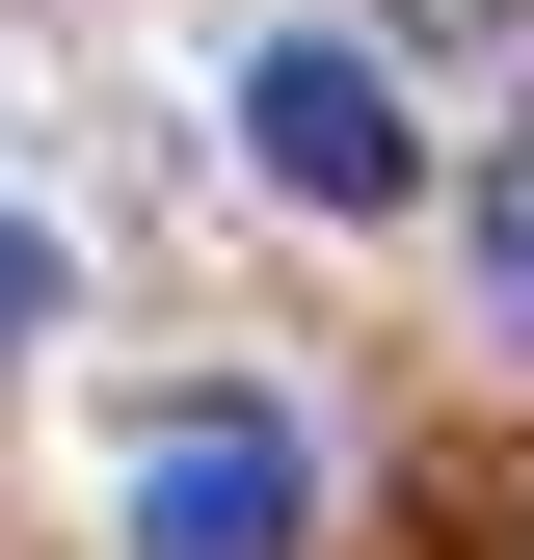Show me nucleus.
<instances>
[{"label":"nucleus","instance_id":"1","mask_svg":"<svg viewBox=\"0 0 534 560\" xmlns=\"http://www.w3.org/2000/svg\"><path fill=\"white\" fill-rule=\"evenodd\" d=\"M241 161L294 187V214H348V241H374V214H428V107H400L348 27H267V54H241Z\"/></svg>","mask_w":534,"mask_h":560},{"label":"nucleus","instance_id":"4","mask_svg":"<svg viewBox=\"0 0 534 560\" xmlns=\"http://www.w3.org/2000/svg\"><path fill=\"white\" fill-rule=\"evenodd\" d=\"M0 347H54V241L27 214H0Z\"/></svg>","mask_w":534,"mask_h":560},{"label":"nucleus","instance_id":"2","mask_svg":"<svg viewBox=\"0 0 534 560\" xmlns=\"http://www.w3.org/2000/svg\"><path fill=\"white\" fill-rule=\"evenodd\" d=\"M321 534V428L294 400H161L134 428V560H294Z\"/></svg>","mask_w":534,"mask_h":560},{"label":"nucleus","instance_id":"3","mask_svg":"<svg viewBox=\"0 0 534 560\" xmlns=\"http://www.w3.org/2000/svg\"><path fill=\"white\" fill-rule=\"evenodd\" d=\"M481 320L534 347V133H508V161H481Z\"/></svg>","mask_w":534,"mask_h":560},{"label":"nucleus","instance_id":"5","mask_svg":"<svg viewBox=\"0 0 534 560\" xmlns=\"http://www.w3.org/2000/svg\"><path fill=\"white\" fill-rule=\"evenodd\" d=\"M400 27H454V54H481V27H508V0H400Z\"/></svg>","mask_w":534,"mask_h":560}]
</instances>
